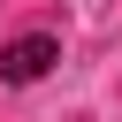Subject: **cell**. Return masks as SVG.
Here are the masks:
<instances>
[{
    "instance_id": "6da1fadb",
    "label": "cell",
    "mask_w": 122,
    "mask_h": 122,
    "mask_svg": "<svg viewBox=\"0 0 122 122\" xmlns=\"http://www.w3.org/2000/svg\"><path fill=\"white\" fill-rule=\"evenodd\" d=\"M53 61H61V38H53V30L8 38V46H0V84H38V76H46Z\"/></svg>"
}]
</instances>
